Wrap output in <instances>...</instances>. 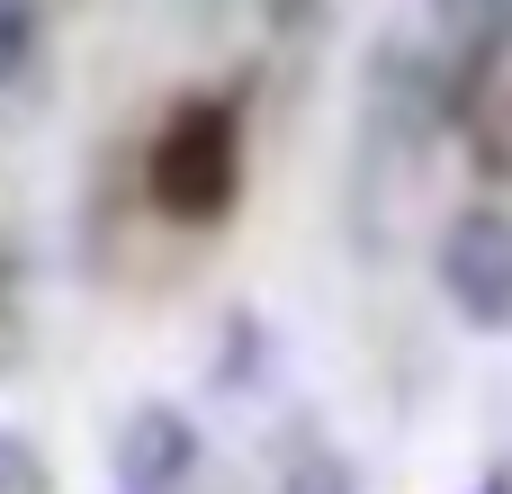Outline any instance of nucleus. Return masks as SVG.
Here are the masks:
<instances>
[{
    "instance_id": "nucleus-5",
    "label": "nucleus",
    "mask_w": 512,
    "mask_h": 494,
    "mask_svg": "<svg viewBox=\"0 0 512 494\" xmlns=\"http://www.w3.org/2000/svg\"><path fill=\"white\" fill-rule=\"evenodd\" d=\"M279 494H360V477H351V459H342L333 441H306V450L279 468Z\"/></svg>"
},
{
    "instance_id": "nucleus-1",
    "label": "nucleus",
    "mask_w": 512,
    "mask_h": 494,
    "mask_svg": "<svg viewBox=\"0 0 512 494\" xmlns=\"http://www.w3.org/2000/svg\"><path fill=\"white\" fill-rule=\"evenodd\" d=\"M144 189L171 225H216L243 189V117L234 99H180L144 153Z\"/></svg>"
},
{
    "instance_id": "nucleus-2",
    "label": "nucleus",
    "mask_w": 512,
    "mask_h": 494,
    "mask_svg": "<svg viewBox=\"0 0 512 494\" xmlns=\"http://www.w3.org/2000/svg\"><path fill=\"white\" fill-rule=\"evenodd\" d=\"M441 288H450L459 324L512 333V216H495V207L450 216V234H441Z\"/></svg>"
},
{
    "instance_id": "nucleus-6",
    "label": "nucleus",
    "mask_w": 512,
    "mask_h": 494,
    "mask_svg": "<svg viewBox=\"0 0 512 494\" xmlns=\"http://www.w3.org/2000/svg\"><path fill=\"white\" fill-rule=\"evenodd\" d=\"M36 63V0H0V90Z\"/></svg>"
},
{
    "instance_id": "nucleus-3",
    "label": "nucleus",
    "mask_w": 512,
    "mask_h": 494,
    "mask_svg": "<svg viewBox=\"0 0 512 494\" xmlns=\"http://www.w3.org/2000/svg\"><path fill=\"white\" fill-rule=\"evenodd\" d=\"M117 494H180V477L198 468V432L180 405H135L117 432Z\"/></svg>"
},
{
    "instance_id": "nucleus-7",
    "label": "nucleus",
    "mask_w": 512,
    "mask_h": 494,
    "mask_svg": "<svg viewBox=\"0 0 512 494\" xmlns=\"http://www.w3.org/2000/svg\"><path fill=\"white\" fill-rule=\"evenodd\" d=\"M477 494H512V477H504V468H495V477H486V486H477Z\"/></svg>"
},
{
    "instance_id": "nucleus-4",
    "label": "nucleus",
    "mask_w": 512,
    "mask_h": 494,
    "mask_svg": "<svg viewBox=\"0 0 512 494\" xmlns=\"http://www.w3.org/2000/svg\"><path fill=\"white\" fill-rule=\"evenodd\" d=\"M432 27H441L459 81H468V72H486V63L512 45V0H432Z\"/></svg>"
}]
</instances>
